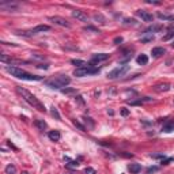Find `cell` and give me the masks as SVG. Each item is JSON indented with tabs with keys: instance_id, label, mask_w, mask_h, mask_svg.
Returning <instances> with one entry per match:
<instances>
[{
	"instance_id": "obj_20",
	"label": "cell",
	"mask_w": 174,
	"mask_h": 174,
	"mask_svg": "<svg viewBox=\"0 0 174 174\" xmlns=\"http://www.w3.org/2000/svg\"><path fill=\"white\" fill-rule=\"evenodd\" d=\"M34 125L37 126L40 131H44V129H46V122L44 121V120H40V119H37L36 121H34Z\"/></svg>"
},
{
	"instance_id": "obj_4",
	"label": "cell",
	"mask_w": 174,
	"mask_h": 174,
	"mask_svg": "<svg viewBox=\"0 0 174 174\" xmlns=\"http://www.w3.org/2000/svg\"><path fill=\"white\" fill-rule=\"evenodd\" d=\"M93 65H87V67H83V68H76L74 71V75L76 78H83V76H87V75H93V74H98L99 70L97 68H91Z\"/></svg>"
},
{
	"instance_id": "obj_36",
	"label": "cell",
	"mask_w": 174,
	"mask_h": 174,
	"mask_svg": "<svg viewBox=\"0 0 174 174\" xmlns=\"http://www.w3.org/2000/svg\"><path fill=\"white\" fill-rule=\"evenodd\" d=\"M22 174H29V173H27V171H23V173Z\"/></svg>"
},
{
	"instance_id": "obj_24",
	"label": "cell",
	"mask_w": 174,
	"mask_h": 174,
	"mask_svg": "<svg viewBox=\"0 0 174 174\" xmlns=\"http://www.w3.org/2000/svg\"><path fill=\"white\" fill-rule=\"evenodd\" d=\"M16 173V166L15 165H7L6 166V174H15Z\"/></svg>"
},
{
	"instance_id": "obj_34",
	"label": "cell",
	"mask_w": 174,
	"mask_h": 174,
	"mask_svg": "<svg viewBox=\"0 0 174 174\" xmlns=\"http://www.w3.org/2000/svg\"><path fill=\"white\" fill-rule=\"evenodd\" d=\"M152 40H154V36H150V37H147V38H141L143 42H148V41H152Z\"/></svg>"
},
{
	"instance_id": "obj_27",
	"label": "cell",
	"mask_w": 174,
	"mask_h": 174,
	"mask_svg": "<svg viewBox=\"0 0 174 174\" xmlns=\"http://www.w3.org/2000/svg\"><path fill=\"white\" fill-rule=\"evenodd\" d=\"M159 170V167H156V166H154V167H148L147 170H146V174H151V173H155V171H158Z\"/></svg>"
},
{
	"instance_id": "obj_26",
	"label": "cell",
	"mask_w": 174,
	"mask_h": 174,
	"mask_svg": "<svg viewBox=\"0 0 174 174\" xmlns=\"http://www.w3.org/2000/svg\"><path fill=\"white\" fill-rule=\"evenodd\" d=\"M83 121H85L86 124H89L90 128H94V121H91L90 117H83Z\"/></svg>"
},
{
	"instance_id": "obj_31",
	"label": "cell",
	"mask_w": 174,
	"mask_h": 174,
	"mask_svg": "<svg viewBox=\"0 0 174 174\" xmlns=\"http://www.w3.org/2000/svg\"><path fill=\"white\" fill-rule=\"evenodd\" d=\"M61 91H63L64 94H72V93H75L74 89H67V87H65V89H63Z\"/></svg>"
},
{
	"instance_id": "obj_13",
	"label": "cell",
	"mask_w": 174,
	"mask_h": 174,
	"mask_svg": "<svg viewBox=\"0 0 174 174\" xmlns=\"http://www.w3.org/2000/svg\"><path fill=\"white\" fill-rule=\"evenodd\" d=\"M155 91H158V93H163V91H169L170 90V85L169 83H158V85H155Z\"/></svg>"
},
{
	"instance_id": "obj_16",
	"label": "cell",
	"mask_w": 174,
	"mask_h": 174,
	"mask_svg": "<svg viewBox=\"0 0 174 174\" xmlns=\"http://www.w3.org/2000/svg\"><path fill=\"white\" fill-rule=\"evenodd\" d=\"M48 136H49V139H50L52 141H59L60 137H61V135H60L59 131H50V132L48 134Z\"/></svg>"
},
{
	"instance_id": "obj_21",
	"label": "cell",
	"mask_w": 174,
	"mask_h": 174,
	"mask_svg": "<svg viewBox=\"0 0 174 174\" xmlns=\"http://www.w3.org/2000/svg\"><path fill=\"white\" fill-rule=\"evenodd\" d=\"M136 61H137V64H140V65H146V64L148 63V56H147V55H140V56H137Z\"/></svg>"
},
{
	"instance_id": "obj_19",
	"label": "cell",
	"mask_w": 174,
	"mask_h": 174,
	"mask_svg": "<svg viewBox=\"0 0 174 174\" xmlns=\"http://www.w3.org/2000/svg\"><path fill=\"white\" fill-rule=\"evenodd\" d=\"M162 131L163 132H166V134L173 132L174 131V121H170V122H167V124H165V125L162 126Z\"/></svg>"
},
{
	"instance_id": "obj_33",
	"label": "cell",
	"mask_w": 174,
	"mask_h": 174,
	"mask_svg": "<svg viewBox=\"0 0 174 174\" xmlns=\"http://www.w3.org/2000/svg\"><path fill=\"white\" fill-rule=\"evenodd\" d=\"M124 23H126V25H136V21H135V19H125V22Z\"/></svg>"
},
{
	"instance_id": "obj_1",
	"label": "cell",
	"mask_w": 174,
	"mask_h": 174,
	"mask_svg": "<svg viewBox=\"0 0 174 174\" xmlns=\"http://www.w3.org/2000/svg\"><path fill=\"white\" fill-rule=\"evenodd\" d=\"M16 93L22 97V98L26 101L27 104L31 105L34 109H37V110H40V112H44V113L46 112V107H45V105L42 104V102H40L37 97L33 95V94L30 93L29 90L22 89V87H19V86H18V87H16Z\"/></svg>"
},
{
	"instance_id": "obj_35",
	"label": "cell",
	"mask_w": 174,
	"mask_h": 174,
	"mask_svg": "<svg viewBox=\"0 0 174 174\" xmlns=\"http://www.w3.org/2000/svg\"><path fill=\"white\" fill-rule=\"evenodd\" d=\"M120 42H122V38H121V37H116V38H114V44L119 45Z\"/></svg>"
},
{
	"instance_id": "obj_11",
	"label": "cell",
	"mask_w": 174,
	"mask_h": 174,
	"mask_svg": "<svg viewBox=\"0 0 174 174\" xmlns=\"http://www.w3.org/2000/svg\"><path fill=\"white\" fill-rule=\"evenodd\" d=\"M50 30V27L48 26V25H38V26H36L34 29H31V33L33 34H37V33H44V31H49Z\"/></svg>"
},
{
	"instance_id": "obj_28",
	"label": "cell",
	"mask_w": 174,
	"mask_h": 174,
	"mask_svg": "<svg viewBox=\"0 0 174 174\" xmlns=\"http://www.w3.org/2000/svg\"><path fill=\"white\" fill-rule=\"evenodd\" d=\"M74 125H75V126H78L79 129H80V131H83V132H85V131H86V128H85V126L82 125V124H80V122H79V121H76V120H74Z\"/></svg>"
},
{
	"instance_id": "obj_8",
	"label": "cell",
	"mask_w": 174,
	"mask_h": 174,
	"mask_svg": "<svg viewBox=\"0 0 174 174\" xmlns=\"http://www.w3.org/2000/svg\"><path fill=\"white\" fill-rule=\"evenodd\" d=\"M135 14H136V16H139L143 22H152V21H154L152 14H150V12L146 11V10H136Z\"/></svg>"
},
{
	"instance_id": "obj_9",
	"label": "cell",
	"mask_w": 174,
	"mask_h": 174,
	"mask_svg": "<svg viewBox=\"0 0 174 174\" xmlns=\"http://www.w3.org/2000/svg\"><path fill=\"white\" fill-rule=\"evenodd\" d=\"M71 15H72V18L78 19V21H80V22H89V16H87V14H86L85 11H82V10H74V11L71 12Z\"/></svg>"
},
{
	"instance_id": "obj_2",
	"label": "cell",
	"mask_w": 174,
	"mask_h": 174,
	"mask_svg": "<svg viewBox=\"0 0 174 174\" xmlns=\"http://www.w3.org/2000/svg\"><path fill=\"white\" fill-rule=\"evenodd\" d=\"M4 70L7 71L8 74H11L12 76H15V78H18V79H22V80H42V76L26 72L22 68H18V67H15V65H6Z\"/></svg>"
},
{
	"instance_id": "obj_6",
	"label": "cell",
	"mask_w": 174,
	"mask_h": 174,
	"mask_svg": "<svg viewBox=\"0 0 174 174\" xmlns=\"http://www.w3.org/2000/svg\"><path fill=\"white\" fill-rule=\"evenodd\" d=\"M48 19L50 21V22L55 23V25H59V26H61V27H67V29H70V27H71V23L68 22L65 18H63V16L55 15V16H49Z\"/></svg>"
},
{
	"instance_id": "obj_23",
	"label": "cell",
	"mask_w": 174,
	"mask_h": 174,
	"mask_svg": "<svg viewBox=\"0 0 174 174\" xmlns=\"http://www.w3.org/2000/svg\"><path fill=\"white\" fill-rule=\"evenodd\" d=\"M71 63L74 64V65H78L79 68L87 67V63H86V61H83V60H78V59H74V60H71Z\"/></svg>"
},
{
	"instance_id": "obj_29",
	"label": "cell",
	"mask_w": 174,
	"mask_h": 174,
	"mask_svg": "<svg viewBox=\"0 0 174 174\" xmlns=\"http://www.w3.org/2000/svg\"><path fill=\"white\" fill-rule=\"evenodd\" d=\"M85 173H86V174H97V171L94 170L93 167H86V169H85Z\"/></svg>"
},
{
	"instance_id": "obj_32",
	"label": "cell",
	"mask_w": 174,
	"mask_h": 174,
	"mask_svg": "<svg viewBox=\"0 0 174 174\" xmlns=\"http://www.w3.org/2000/svg\"><path fill=\"white\" fill-rule=\"evenodd\" d=\"M121 114L124 116V117H126V116L129 114V110H128V109H125V107H122V109H121Z\"/></svg>"
},
{
	"instance_id": "obj_3",
	"label": "cell",
	"mask_w": 174,
	"mask_h": 174,
	"mask_svg": "<svg viewBox=\"0 0 174 174\" xmlns=\"http://www.w3.org/2000/svg\"><path fill=\"white\" fill-rule=\"evenodd\" d=\"M70 83H71V79L68 78L67 75H59V76L53 78L52 80H46V85L49 87H52V89H61V90H63V87L70 85Z\"/></svg>"
},
{
	"instance_id": "obj_14",
	"label": "cell",
	"mask_w": 174,
	"mask_h": 174,
	"mask_svg": "<svg viewBox=\"0 0 174 174\" xmlns=\"http://www.w3.org/2000/svg\"><path fill=\"white\" fill-rule=\"evenodd\" d=\"M162 30H163V26H161V25H152V26H150L148 29H146L144 34L156 33V31H162Z\"/></svg>"
},
{
	"instance_id": "obj_37",
	"label": "cell",
	"mask_w": 174,
	"mask_h": 174,
	"mask_svg": "<svg viewBox=\"0 0 174 174\" xmlns=\"http://www.w3.org/2000/svg\"><path fill=\"white\" fill-rule=\"evenodd\" d=\"M171 45H173V48H174V42H173V44H171Z\"/></svg>"
},
{
	"instance_id": "obj_22",
	"label": "cell",
	"mask_w": 174,
	"mask_h": 174,
	"mask_svg": "<svg viewBox=\"0 0 174 174\" xmlns=\"http://www.w3.org/2000/svg\"><path fill=\"white\" fill-rule=\"evenodd\" d=\"M0 61L4 63V64H10V65H11V63L14 61V60H12L11 57H8L6 53H1V55H0Z\"/></svg>"
},
{
	"instance_id": "obj_10",
	"label": "cell",
	"mask_w": 174,
	"mask_h": 174,
	"mask_svg": "<svg viewBox=\"0 0 174 174\" xmlns=\"http://www.w3.org/2000/svg\"><path fill=\"white\" fill-rule=\"evenodd\" d=\"M107 59H109V55H107V53H98V55H93V57H91V64L101 63V61H106Z\"/></svg>"
},
{
	"instance_id": "obj_25",
	"label": "cell",
	"mask_w": 174,
	"mask_h": 174,
	"mask_svg": "<svg viewBox=\"0 0 174 174\" xmlns=\"http://www.w3.org/2000/svg\"><path fill=\"white\" fill-rule=\"evenodd\" d=\"M52 110H50V114L53 116V117H56V120H61V117H60V114H59V112H57V109H56L55 106L53 107H50Z\"/></svg>"
},
{
	"instance_id": "obj_18",
	"label": "cell",
	"mask_w": 174,
	"mask_h": 174,
	"mask_svg": "<svg viewBox=\"0 0 174 174\" xmlns=\"http://www.w3.org/2000/svg\"><path fill=\"white\" fill-rule=\"evenodd\" d=\"M156 16L161 21H174V15H169V14H165V12H158Z\"/></svg>"
},
{
	"instance_id": "obj_7",
	"label": "cell",
	"mask_w": 174,
	"mask_h": 174,
	"mask_svg": "<svg viewBox=\"0 0 174 174\" xmlns=\"http://www.w3.org/2000/svg\"><path fill=\"white\" fill-rule=\"evenodd\" d=\"M18 4L16 3H11V1H1L0 3V10L3 11H7V12H15L18 10Z\"/></svg>"
},
{
	"instance_id": "obj_15",
	"label": "cell",
	"mask_w": 174,
	"mask_h": 174,
	"mask_svg": "<svg viewBox=\"0 0 174 174\" xmlns=\"http://www.w3.org/2000/svg\"><path fill=\"white\" fill-rule=\"evenodd\" d=\"M128 170H129L132 174H137V173H140L141 166L139 165V163H131L129 166H128Z\"/></svg>"
},
{
	"instance_id": "obj_17",
	"label": "cell",
	"mask_w": 174,
	"mask_h": 174,
	"mask_svg": "<svg viewBox=\"0 0 174 174\" xmlns=\"http://www.w3.org/2000/svg\"><path fill=\"white\" fill-rule=\"evenodd\" d=\"M93 18H94V21H95L97 23H99V25H106V22H107L106 18H105L102 14H94Z\"/></svg>"
},
{
	"instance_id": "obj_5",
	"label": "cell",
	"mask_w": 174,
	"mask_h": 174,
	"mask_svg": "<svg viewBox=\"0 0 174 174\" xmlns=\"http://www.w3.org/2000/svg\"><path fill=\"white\" fill-rule=\"evenodd\" d=\"M128 70H129V65H126V64L120 65V67L114 68L113 71H110V72L107 74V78L109 79H116V78H119V76H122Z\"/></svg>"
},
{
	"instance_id": "obj_12",
	"label": "cell",
	"mask_w": 174,
	"mask_h": 174,
	"mask_svg": "<svg viewBox=\"0 0 174 174\" xmlns=\"http://www.w3.org/2000/svg\"><path fill=\"white\" fill-rule=\"evenodd\" d=\"M166 53V49L162 48V46H156V48H152L151 50V55L154 56V57H161V56H163Z\"/></svg>"
},
{
	"instance_id": "obj_30",
	"label": "cell",
	"mask_w": 174,
	"mask_h": 174,
	"mask_svg": "<svg viewBox=\"0 0 174 174\" xmlns=\"http://www.w3.org/2000/svg\"><path fill=\"white\" fill-rule=\"evenodd\" d=\"M171 37H174V30H170V33H169V34H166V36L163 37V40H165V41H167V40H170Z\"/></svg>"
}]
</instances>
